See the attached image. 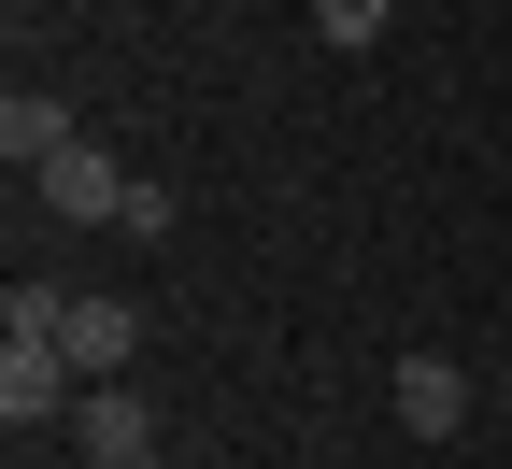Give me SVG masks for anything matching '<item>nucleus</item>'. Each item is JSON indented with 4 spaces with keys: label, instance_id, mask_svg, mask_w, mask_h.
<instances>
[{
    "label": "nucleus",
    "instance_id": "nucleus-8",
    "mask_svg": "<svg viewBox=\"0 0 512 469\" xmlns=\"http://www.w3.org/2000/svg\"><path fill=\"white\" fill-rule=\"evenodd\" d=\"M498 413H512V370H498Z\"/></svg>",
    "mask_w": 512,
    "mask_h": 469
},
{
    "label": "nucleus",
    "instance_id": "nucleus-2",
    "mask_svg": "<svg viewBox=\"0 0 512 469\" xmlns=\"http://www.w3.org/2000/svg\"><path fill=\"white\" fill-rule=\"evenodd\" d=\"M72 455H86V469H143V455H157L143 384H86V398H72Z\"/></svg>",
    "mask_w": 512,
    "mask_h": 469
},
{
    "label": "nucleus",
    "instance_id": "nucleus-6",
    "mask_svg": "<svg viewBox=\"0 0 512 469\" xmlns=\"http://www.w3.org/2000/svg\"><path fill=\"white\" fill-rule=\"evenodd\" d=\"M57 342H72V370H86V384H128V356H143V313L86 285V299H72V327H57Z\"/></svg>",
    "mask_w": 512,
    "mask_h": 469
},
{
    "label": "nucleus",
    "instance_id": "nucleus-4",
    "mask_svg": "<svg viewBox=\"0 0 512 469\" xmlns=\"http://www.w3.org/2000/svg\"><path fill=\"white\" fill-rule=\"evenodd\" d=\"M43 214H57V228H114V214H128V171H114L100 143H72V157L43 171Z\"/></svg>",
    "mask_w": 512,
    "mask_h": 469
},
{
    "label": "nucleus",
    "instance_id": "nucleus-1",
    "mask_svg": "<svg viewBox=\"0 0 512 469\" xmlns=\"http://www.w3.org/2000/svg\"><path fill=\"white\" fill-rule=\"evenodd\" d=\"M72 398H86V370H72V342H0V427H57V413H72Z\"/></svg>",
    "mask_w": 512,
    "mask_h": 469
},
{
    "label": "nucleus",
    "instance_id": "nucleus-3",
    "mask_svg": "<svg viewBox=\"0 0 512 469\" xmlns=\"http://www.w3.org/2000/svg\"><path fill=\"white\" fill-rule=\"evenodd\" d=\"M72 143H86V128H72V100H43V86H15V100H0V171H15V185H43Z\"/></svg>",
    "mask_w": 512,
    "mask_h": 469
},
{
    "label": "nucleus",
    "instance_id": "nucleus-5",
    "mask_svg": "<svg viewBox=\"0 0 512 469\" xmlns=\"http://www.w3.org/2000/svg\"><path fill=\"white\" fill-rule=\"evenodd\" d=\"M399 427L413 441H456L470 427V356H399Z\"/></svg>",
    "mask_w": 512,
    "mask_h": 469
},
{
    "label": "nucleus",
    "instance_id": "nucleus-7",
    "mask_svg": "<svg viewBox=\"0 0 512 469\" xmlns=\"http://www.w3.org/2000/svg\"><path fill=\"white\" fill-rule=\"evenodd\" d=\"M384 29H399V0H313V43H342V57H370Z\"/></svg>",
    "mask_w": 512,
    "mask_h": 469
},
{
    "label": "nucleus",
    "instance_id": "nucleus-9",
    "mask_svg": "<svg viewBox=\"0 0 512 469\" xmlns=\"http://www.w3.org/2000/svg\"><path fill=\"white\" fill-rule=\"evenodd\" d=\"M143 469H157V455H143Z\"/></svg>",
    "mask_w": 512,
    "mask_h": 469
}]
</instances>
